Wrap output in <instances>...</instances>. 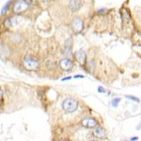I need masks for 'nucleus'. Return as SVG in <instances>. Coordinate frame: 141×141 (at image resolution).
Wrapping results in <instances>:
<instances>
[{"label":"nucleus","instance_id":"6","mask_svg":"<svg viewBox=\"0 0 141 141\" xmlns=\"http://www.w3.org/2000/svg\"><path fill=\"white\" fill-rule=\"evenodd\" d=\"M83 28L82 21L80 18H76L73 22V28L76 32L81 31Z\"/></svg>","mask_w":141,"mask_h":141},{"label":"nucleus","instance_id":"8","mask_svg":"<svg viewBox=\"0 0 141 141\" xmlns=\"http://www.w3.org/2000/svg\"><path fill=\"white\" fill-rule=\"evenodd\" d=\"M60 66H61L62 69H64L65 70H69L72 68L73 64H72V62L70 61L69 59H63L62 61H61Z\"/></svg>","mask_w":141,"mask_h":141},{"label":"nucleus","instance_id":"10","mask_svg":"<svg viewBox=\"0 0 141 141\" xmlns=\"http://www.w3.org/2000/svg\"><path fill=\"white\" fill-rule=\"evenodd\" d=\"M18 18L15 16V17H12L9 19H8V24L9 25H16L18 24Z\"/></svg>","mask_w":141,"mask_h":141},{"label":"nucleus","instance_id":"13","mask_svg":"<svg viewBox=\"0 0 141 141\" xmlns=\"http://www.w3.org/2000/svg\"><path fill=\"white\" fill-rule=\"evenodd\" d=\"M126 98H128L129 100H131L135 101V102H140V100L138 98V97H135L134 96H132V95H126Z\"/></svg>","mask_w":141,"mask_h":141},{"label":"nucleus","instance_id":"19","mask_svg":"<svg viewBox=\"0 0 141 141\" xmlns=\"http://www.w3.org/2000/svg\"><path fill=\"white\" fill-rule=\"evenodd\" d=\"M48 1H49V0H42V1H44V2H47Z\"/></svg>","mask_w":141,"mask_h":141},{"label":"nucleus","instance_id":"5","mask_svg":"<svg viewBox=\"0 0 141 141\" xmlns=\"http://www.w3.org/2000/svg\"><path fill=\"white\" fill-rule=\"evenodd\" d=\"M82 124L83 126H85V128H93L96 126V125L97 124V121L93 118H85L82 121Z\"/></svg>","mask_w":141,"mask_h":141},{"label":"nucleus","instance_id":"20","mask_svg":"<svg viewBox=\"0 0 141 141\" xmlns=\"http://www.w3.org/2000/svg\"></svg>","mask_w":141,"mask_h":141},{"label":"nucleus","instance_id":"3","mask_svg":"<svg viewBox=\"0 0 141 141\" xmlns=\"http://www.w3.org/2000/svg\"><path fill=\"white\" fill-rule=\"evenodd\" d=\"M28 4L25 1L20 0L15 4V5L13 6V11L16 13H20L25 11L28 8Z\"/></svg>","mask_w":141,"mask_h":141},{"label":"nucleus","instance_id":"14","mask_svg":"<svg viewBox=\"0 0 141 141\" xmlns=\"http://www.w3.org/2000/svg\"><path fill=\"white\" fill-rule=\"evenodd\" d=\"M24 1H25L28 4H35L37 0H24Z\"/></svg>","mask_w":141,"mask_h":141},{"label":"nucleus","instance_id":"17","mask_svg":"<svg viewBox=\"0 0 141 141\" xmlns=\"http://www.w3.org/2000/svg\"><path fill=\"white\" fill-rule=\"evenodd\" d=\"M74 78H83L84 76H82V75H77V76H75Z\"/></svg>","mask_w":141,"mask_h":141},{"label":"nucleus","instance_id":"16","mask_svg":"<svg viewBox=\"0 0 141 141\" xmlns=\"http://www.w3.org/2000/svg\"><path fill=\"white\" fill-rule=\"evenodd\" d=\"M70 78H71V77L70 76L66 77L64 78H62V79H61V81H67V80H70Z\"/></svg>","mask_w":141,"mask_h":141},{"label":"nucleus","instance_id":"18","mask_svg":"<svg viewBox=\"0 0 141 141\" xmlns=\"http://www.w3.org/2000/svg\"><path fill=\"white\" fill-rule=\"evenodd\" d=\"M138 139V137H134V138H132L130 139V141H137Z\"/></svg>","mask_w":141,"mask_h":141},{"label":"nucleus","instance_id":"12","mask_svg":"<svg viewBox=\"0 0 141 141\" xmlns=\"http://www.w3.org/2000/svg\"><path fill=\"white\" fill-rule=\"evenodd\" d=\"M120 101H121V99L120 98H114V100H112V106H114V107H117L118 105V104H119V102H120Z\"/></svg>","mask_w":141,"mask_h":141},{"label":"nucleus","instance_id":"4","mask_svg":"<svg viewBox=\"0 0 141 141\" xmlns=\"http://www.w3.org/2000/svg\"><path fill=\"white\" fill-rule=\"evenodd\" d=\"M93 135L99 139H106L107 135L105 130L101 127H98L93 131Z\"/></svg>","mask_w":141,"mask_h":141},{"label":"nucleus","instance_id":"11","mask_svg":"<svg viewBox=\"0 0 141 141\" xmlns=\"http://www.w3.org/2000/svg\"><path fill=\"white\" fill-rule=\"evenodd\" d=\"M11 5V1H8L6 4V5L3 7V9H1V15H4V13H6V12L8 11V9H9Z\"/></svg>","mask_w":141,"mask_h":141},{"label":"nucleus","instance_id":"9","mask_svg":"<svg viewBox=\"0 0 141 141\" xmlns=\"http://www.w3.org/2000/svg\"><path fill=\"white\" fill-rule=\"evenodd\" d=\"M85 58H86V55H85V53L83 50H80L77 53V59L81 64H82L85 62Z\"/></svg>","mask_w":141,"mask_h":141},{"label":"nucleus","instance_id":"15","mask_svg":"<svg viewBox=\"0 0 141 141\" xmlns=\"http://www.w3.org/2000/svg\"><path fill=\"white\" fill-rule=\"evenodd\" d=\"M98 92L99 93H105V90L104 89V88H102V87H100V88H98Z\"/></svg>","mask_w":141,"mask_h":141},{"label":"nucleus","instance_id":"7","mask_svg":"<svg viewBox=\"0 0 141 141\" xmlns=\"http://www.w3.org/2000/svg\"><path fill=\"white\" fill-rule=\"evenodd\" d=\"M81 6V3L79 0H70L69 2V9L72 12H76L80 9Z\"/></svg>","mask_w":141,"mask_h":141},{"label":"nucleus","instance_id":"1","mask_svg":"<svg viewBox=\"0 0 141 141\" xmlns=\"http://www.w3.org/2000/svg\"><path fill=\"white\" fill-rule=\"evenodd\" d=\"M62 106H63V108L66 112L71 113V112H75L76 110L78 104L75 100L69 98V99H66L64 101Z\"/></svg>","mask_w":141,"mask_h":141},{"label":"nucleus","instance_id":"2","mask_svg":"<svg viewBox=\"0 0 141 141\" xmlns=\"http://www.w3.org/2000/svg\"><path fill=\"white\" fill-rule=\"evenodd\" d=\"M24 63L25 67L28 70H36L39 66L38 61H36L35 59H32V58L25 59L24 60Z\"/></svg>","mask_w":141,"mask_h":141}]
</instances>
